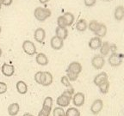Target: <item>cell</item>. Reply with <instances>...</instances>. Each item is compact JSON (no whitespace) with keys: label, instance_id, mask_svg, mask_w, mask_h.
Segmentation results:
<instances>
[{"label":"cell","instance_id":"1","mask_svg":"<svg viewBox=\"0 0 124 116\" xmlns=\"http://www.w3.org/2000/svg\"><path fill=\"white\" fill-rule=\"evenodd\" d=\"M51 10L46 7H36L34 11V15L39 22H44L51 16Z\"/></svg>","mask_w":124,"mask_h":116},{"label":"cell","instance_id":"2","mask_svg":"<svg viewBox=\"0 0 124 116\" xmlns=\"http://www.w3.org/2000/svg\"><path fill=\"white\" fill-rule=\"evenodd\" d=\"M123 57L124 55H122V53L112 52L110 54V56L108 57V64L110 65L112 67H117V66L122 65Z\"/></svg>","mask_w":124,"mask_h":116},{"label":"cell","instance_id":"3","mask_svg":"<svg viewBox=\"0 0 124 116\" xmlns=\"http://www.w3.org/2000/svg\"><path fill=\"white\" fill-rule=\"evenodd\" d=\"M22 46H23V52L29 56H33L36 53V46L31 41H24Z\"/></svg>","mask_w":124,"mask_h":116},{"label":"cell","instance_id":"4","mask_svg":"<svg viewBox=\"0 0 124 116\" xmlns=\"http://www.w3.org/2000/svg\"><path fill=\"white\" fill-rule=\"evenodd\" d=\"M105 65V59L103 56L101 54H97L93 57L91 59V65L97 70H100Z\"/></svg>","mask_w":124,"mask_h":116},{"label":"cell","instance_id":"5","mask_svg":"<svg viewBox=\"0 0 124 116\" xmlns=\"http://www.w3.org/2000/svg\"><path fill=\"white\" fill-rule=\"evenodd\" d=\"M72 100V103H73V105L75 107H77V108L82 107L85 104V94L82 92L74 93Z\"/></svg>","mask_w":124,"mask_h":116},{"label":"cell","instance_id":"6","mask_svg":"<svg viewBox=\"0 0 124 116\" xmlns=\"http://www.w3.org/2000/svg\"><path fill=\"white\" fill-rule=\"evenodd\" d=\"M103 100H101V99H97V100H95L92 102L90 110H91V112L93 114L97 115V114H98L101 111L103 110Z\"/></svg>","mask_w":124,"mask_h":116},{"label":"cell","instance_id":"7","mask_svg":"<svg viewBox=\"0 0 124 116\" xmlns=\"http://www.w3.org/2000/svg\"><path fill=\"white\" fill-rule=\"evenodd\" d=\"M54 77L53 75L49 72H42L41 73V85L47 87L49 85L52 84Z\"/></svg>","mask_w":124,"mask_h":116},{"label":"cell","instance_id":"8","mask_svg":"<svg viewBox=\"0 0 124 116\" xmlns=\"http://www.w3.org/2000/svg\"><path fill=\"white\" fill-rule=\"evenodd\" d=\"M82 69H83V67H82V65L80 64L79 62L74 61L72 62V63H70L66 71H68L70 72H72L74 74H77V75H79L82 72Z\"/></svg>","mask_w":124,"mask_h":116},{"label":"cell","instance_id":"9","mask_svg":"<svg viewBox=\"0 0 124 116\" xmlns=\"http://www.w3.org/2000/svg\"><path fill=\"white\" fill-rule=\"evenodd\" d=\"M50 45H51V47H52L54 50H60V49L63 47V46H64V41L54 35V36L52 37V39H51Z\"/></svg>","mask_w":124,"mask_h":116},{"label":"cell","instance_id":"10","mask_svg":"<svg viewBox=\"0 0 124 116\" xmlns=\"http://www.w3.org/2000/svg\"><path fill=\"white\" fill-rule=\"evenodd\" d=\"M34 38L35 41H36L39 43H43L44 40L46 38V31L42 28H38L35 30L34 33Z\"/></svg>","mask_w":124,"mask_h":116},{"label":"cell","instance_id":"11","mask_svg":"<svg viewBox=\"0 0 124 116\" xmlns=\"http://www.w3.org/2000/svg\"><path fill=\"white\" fill-rule=\"evenodd\" d=\"M1 72L4 74L5 77H11L15 73V67L12 65L6 64L4 63L2 66H1Z\"/></svg>","mask_w":124,"mask_h":116},{"label":"cell","instance_id":"12","mask_svg":"<svg viewBox=\"0 0 124 116\" xmlns=\"http://www.w3.org/2000/svg\"><path fill=\"white\" fill-rule=\"evenodd\" d=\"M102 43H103L102 39L99 38V37L95 36L90 40L89 43H88V46H89L90 48L92 49V50H97V49H99L101 47Z\"/></svg>","mask_w":124,"mask_h":116},{"label":"cell","instance_id":"13","mask_svg":"<svg viewBox=\"0 0 124 116\" xmlns=\"http://www.w3.org/2000/svg\"><path fill=\"white\" fill-rule=\"evenodd\" d=\"M108 79V76L106 72H101V73L97 74L95 77H94V79H93V83L96 86L98 87L99 85L102 84L103 82L107 81Z\"/></svg>","mask_w":124,"mask_h":116},{"label":"cell","instance_id":"14","mask_svg":"<svg viewBox=\"0 0 124 116\" xmlns=\"http://www.w3.org/2000/svg\"><path fill=\"white\" fill-rule=\"evenodd\" d=\"M35 61L39 65L45 66L48 64V58L46 57V55L43 52H39L37 53L36 57H35Z\"/></svg>","mask_w":124,"mask_h":116},{"label":"cell","instance_id":"15","mask_svg":"<svg viewBox=\"0 0 124 116\" xmlns=\"http://www.w3.org/2000/svg\"><path fill=\"white\" fill-rule=\"evenodd\" d=\"M20 111V105L17 102H13L8 107V114L10 116H16Z\"/></svg>","mask_w":124,"mask_h":116},{"label":"cell","instance_id":"16","mask_svg":"<svg viewBox=\"0 0 124 116\" xmlns=\"http://www.w3.org/2000/svg\"><path fill=\"white\" fill-rule=\"evenodd\" d=\"M70 102H71V99H69L68 97L65 96V95H60V96H58L56 100V103L59 107L60 108H66L69 106Z\"/></svg>","mask_w":124,"mask_h":116},{"label":"cell","instance_id":"17","mask_svg":"<svg viewBox=\"0 0 124 116\" xmlns=\"http://www.w3.org/2000/svg\"><path fill=\"white\" fill-rule=\"evenodd\" d=\"M55 36L59 37L61 40H66L68 37V30L66 28H60L57 27L55 29Z\"/></svg>","mask_w":124,"mask_h":116},{"label":"cell","instance_id":"18","mask_svg":"<svg viewBox=\"0 0 124 116\" xmlns=\"http://www.w3.org/2000/svg\"><path fill=\"white\" fill-rule=\"evenodd\" d=\"M16 90L20 95H25L28 92V84L24 81H18L16 84Z\"/></svg>","mask_w":124,"mask_h":116},{"label":"cell","instance_id":"19","mask_svg":"<svg viewBox=\"0 0 124 116\" xmlns=\"http://www.w3.org/2000/svg\"><path fill=\"white\" fill-rule=\"evenodd\" d=\"M114 16L115 19L116 21H122L124 18V6L122 5H118L117 7H116L114 12Z\"/></svg>","mask_w":124,"mask_h":116},{"label":"cell","instance_id":"20","mask_svg":"<svg viewBox=\"0 0 124 116\" xmlns=\"http://www.w3.org/2000/svg\"><path fill=\"white\" fill-rule=\"evenodd\" d=\"M95 35L97 37H99V38H103V37H104L105 35H106L107 34V27L105 24H103V23H100V25H99L98 29L96 30L95 33Z\"/></svg>","mask_w":124,"mask_h":116},{"label":"cell","instance_id":"21","mask_svg":"<svg viewBox=\"0 0 124 116\" xmlns=\"http://www.w3.org/2000/svg\"><path fill=\"white\" fill-rule=\"evenodd\" d=\"M88 28V24L86 20L79 19L76 23V29L79 32H85Z\"/></svg>","mask_w":124,"mask_h":116},{"label":"cell","instance_id":"22","mask_svg":"<svg viewBox=\"0 0 124 116\" xmlns=\"http://www.w3.org/2000/svg\"><path fill=\"white\" fill-rule=\"evenodd\" d=\"M100 54L102 56H106L110 52V46H109V43L108 41H104V42L102 43V46H101L100 48Z\"/></svg>","mask_w":124,"mask_h":116},{"label":"cell","instance_id":"23","mask_svg":"<svg viewBox=\"0 0 124 116\" xmlns=\"http://www.w3.org/2000/svg\"><path fill=\"white\" fill-rule=\"evenodd\" d=\"M53 104H54V100L51 96H46L44 99L42 103V108L47 109L49 111H52L53 108Z\"/></svg>","mask_w":124,"mask_h":116},{"label":"cell","instance_id":"24","mask_svg":"<svg viewBox=\"0 0 124 116\" xmlns=\"http://www.w3.org/2000/svg\"><path fill=\"white\" fill-rule=\"evenodd\" d=\"M109 87H110V83H109L108 80L103 82L102 84H100L98 86L100 92L102 93V94H103V95H105V94H107V93L108 92V90H109Z\"/></svg>","mask_w":124,"mask_h":116},{"label":"cell","instance_id":"25","mask_svg":"<svg viewBox=\"0 0 124 116\" xmlns=\"http://www.w3.org/2000/svg\"><path fill=\"white\" fill-rule=\"evenodd\" d=\"M64 17L66 21V23H67V27H70L72 26L74 22V20H75V17H74V15L71 12H66L64 14Z\"/></svg>","mask_w":124,"mask_h":116},{"label":"cell","instance_id":"26","mask_svg":"<svg viewBox=\"0 0 124 116\" xmlns=\"http://www.w3.org/2000/svg\"><path fill=\"white\" fill-rule=\"evenodd\" d=\"M66 116H80L79 110L76 108H69L66 112Z\"/></svg>","mask_w":124,"mask_h":116},{"label":"cell","instance_id":"27","mask_svg":"<svg viewBox=\"0 0 124 116\" xmlns=\"http://www.w3.org/2000/svg\"><path fill=\"white\" fill-rule=\"evenodd\" d=\"M99 25H100V23H99L97 20H91V21L90 22L89 25H88V29H90V31L95 33L96 30L98 29Z\"/></svg>","mask_w":124,"mask_h":116},{"label":"cell","instance_id":"28","mask_svg":"<svg viewBox=\"0 0 124 116\" xmlns=\"http://www.w3.org/2000/svg\"><path fill=\"white\" fill-rule=\"evenodd\" d=\"M53 116H66V112L63 108L56 107L53 109Z\"/></svg>","mask_w":124,"mask_h":116},{"label":"cell","instance_id":"29","mask_svg":"<svg viewBox=\"0 0 124 116\" xmlns=\"http://www.w3.org/2000/svg\"><path fill=\"white\" fill-rule=\"evenodd\" d=\"M57 24H58V27H60V28L67 27V23H66V21L63 15H60V16L57 18Z\"/></svg>","mask_w":124,"mask_h":116},{"label":"cell","instance_id":"30","mask_svg":"<svg viewBox=\"0 0 124 116\" xmlns=\"http://www.w3.org/2000/svg\"><path fill=\"white\" fill-rule=\"evenodd\" d=\"M60 81H61V83L63 85H64L65 87H66L67 89H72V85L71 84V83H70L69 79L67 78V77L66 76H63V77H61V79H60Z\"/></svg>","mask_w":124,"mask_h":116},{"label":"cell","instance_id":"31","mask_svg":"<svg viewBox=\"0 0 124 116\" xmlns=\"http://www.w3.org/2000/svg\"><path fill=\"white\" fill-rule=\"evenodd\" d=\"M74 93H75V92H74V89L72 88V89H65L61 95H65V96L68 97L69 99H71V100H72V96H73V95H74Z\"/></svg>","mask_w":124,"mask_h":116},{"label":"cell","instance_id":"32","mask_svg":"<svg viewBox=\"0 0 124 116\" xmlns=\"http://www.w3.org/2000/svg\"><path fill=\"white\" fill-rule=\"evenodd\" d=\"M66 76L67 77V78L69 79V81H71V82L76 81V80L78 79V75L72 73V72H68V71H66Z\"/></svg>","mask_w":124,"mask_h":116},{"label":"cell","instance_id":"33","mask_svg":"<svg viewBox=\"0 0 124 116\" xmlns=\"http://www.w3.org/2000/svg\"><path fill=\"white\" fill-rule=\"evenodd\" d=\"M7 84L4 82H0V95H3V94L7 92Z\"/></svg>","mask_w":124,"mask_h":116},{"label":"cell","instance_id":"34","mask_svg":"<svg viewBox=\"0 0 124 116\" xmlns=\"http://www.w3.org/2000/svg\"><path fill=\"white\" fill-rule=\"evenodd\" d=\"M50 114H51V111L41 108V109L38 113V116H49Z\"/></svg>","mask_w":124,"mask_h":116},{"label":"cell","instance_id":"35","mask_svg":"<svg viewBox=\"0 0 124 116\" xmlns=\"http://www.w3.org/2000/svg\"><path fill=\"white\" fill-rule=\"evenodd\" d=\"M41 73L42 72H37L35 74V82H36L38 84H41Z\"/></svg>","mask_w":124,"mask_h":116},{"label":"cell","instance_id":"36","mask_svg":"<svg viewBox=\"0 0 124 116\" xmlns=\"http://www.w3.org/2000/svg\"><path fill=\"white\" fill-rule=\"evenodd\" d=\"M97 0H84L85 5L87 7H92L93 5H95Z\"/></svg>","mask_w":124,"mask_h":116},{"label":"cell","instance_id":"37","mask_svg":"<svg viewBox=\"0 0 124 116\" xmlns=\"http://www.w3.org/2000/svg\"><path fill=\"white\" fill-rule=\"evenodd\" d=\"M13 0H0V4L4 6H10L12 4Z\"/></svg>","mask_w":124,"mask_h":116},{"label":"cell","instance_id":"38","mask_svg":"<svg viewBox=\"0 0 124 116\" xmlns=\"http://www.w3.org/2000/svg\"><path fill=\"white\" fill-rule=\"evenodd\" d=\"M109 46H110V52H116V50H117V46H116V44H109Z\"/></svg>","mask_w":124,"mask_h":116},{"label":"cell","instance_id":"39","mask_svg":"<svg viewBox=\"0 0 124 116\" xmlns=\"http://www.w3.org/2000/svg\"><path fill=\"white\" fill-rule=\"evenodd\" d=\"M49 1H50V0H39V2L41 3V4H46V3L47 2H49Z\"/></svg>","mask_w":124,"mask_h":116},{"label":"cell","instance_id":"40","mask_svg":"<svg viewBox=\"0 0 124 116\" xmlns=\"http://www.w3.org/2000/svg\"><path fill=\"white\" fill-rule=\"evenodd\" d=\"M23 116H35V115H33L32 114H29V113H26V114H24Z\"/></svg>","mask_w":124,"mask_h":116},{"label":"cell","instance_id":"41","mask_svg":"<svg viewBox=\"0 0 124 116\" xmlns=\"http://www.w3.org/2000/svg\"><path fill=\"white\" fill-rule=\"evenodd\" d=\"M2 53H3V51H2V49H1V47H0V58L2 57Z\"/></svg>","mask_w":124,"mask_h":116},{"label":"cell","instance_id":"42","mask_svg":"<svg viewBox=\"0 0 124 116\" xmlns=\"http://www.w3.org/2000/svg\"><path fill=\"white\" fill-rule=\"evenodd\" d=\"M1 32H2V28H1V26H0V34H1Z\"/></svg>","mask_w":124,"mask_h":116},{"label":"cell","instance_id":"43","mask_svg":"<svg viewBox=\"0 0 124 116\" xmlns=\"http://www.w3.org/2000/svg\"><path fill=\"white\" fill-rule=\"evenodd\" d=\"M1 9H2V4H0V10H1Z\"/></svg>","mask_w":124,"mask_h":116},{"label":"cell","instance_id":"44","mask_svg":"<svg viewBox=\"0 0 124 116\" xmlns=\"http://www.w3.org/2000/svg\"><path fill=\"white\" fill-rule=\"evenodd\" d=\"M0 72H1V65H0Z\"/></svg>","mask_w":124,"mask_h":116},{"label":"cell","instance_id":"45","mask_svg":"<svg viewBox=\"0 0 124 116\" xmlns=\"http://www.w3.org/2000/svg\"><path fill=\"white\" fill-rule=\"evenodd\" d=\"M104 1H110V0H104Z\"/></svg>","mask_w":124,"mask_h":116}]
</instances>
